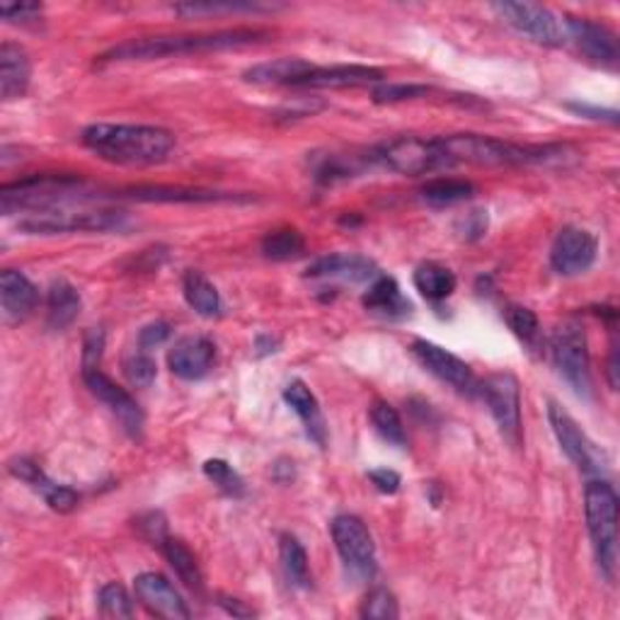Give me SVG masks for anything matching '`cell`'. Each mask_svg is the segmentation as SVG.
Masks as SVG:
<instances>
[{
	"mask_svg": "<svg viewBox=\"0 0 620 620\" xmlns=\"http://www.w3.org/2000/svg\"><path fill=\"white\" fill-rule=\"evenodd\" d=\"M267 30L236 27V30H218L206 34H170V37H143L129 39L112 47L100 56V64H119V61H156L168 59V56H192V54H209L226 49H243L250 44L267 39Z\"/></svg>",
	"mask_w": 620,
	"mask_h": 620,
	"instance_id": "1",
	"label": "cell"
},
{
	"mask_svg": "<svg viewBox=\"0 0 620 620\" xmlns=\"http://www.w3.org/2000/svg\"><path fill=\"white\" fill-rule=\"evenodd\" d=\"M80 141L97 158L117 165L163 163L175 148V136L148 124H90Z\"/></svg>",
	"mask_w": 620,
	"mask_h": 620,
	"instance_id": "2",
	"label": "cell"
},
{
	"mask_svg": "<svg viewBox=\"0 0 620 620\" xmlns=\"http://www.w3.org/2000/svg\"><path fill=\"white\" fill-rule=\"evenodd\" d=\"M439 143L449 158V165L466 163L485 168L548 163V160H560L567 151V146H519L482 134L439 136Z\"/></svg>",
	"mask_w": 620,
	"mask_h": 620,
	"instance_id": "3",
	"label": "cell"
},
{
	"mask_svg": "<svg viewBox=\"0 0 620 620\" xmlns=\"http://www.w3.org/2000/svg\"><path fill=\"white\" fill-rule=\"evenodd\" d=\"M584 516L596 565L608 582H613L618 572V495L611 482L601 478L587 482Z\"/></svg>",
	"mask_w": 620,
	"mask_h": 620,
	"instance_id": "4",
	"label": "cell"
},
{
	"mask_svg": "<svg viewBox=\"0 0 620 620\" xmlns=\"http://www.w3.org/2000/svg\"><path fill=\"white\" fill-rule=\"evenodd\" d=\"M88 197L85 180L73 175H32L25 180L10 182L0 190V211L5 216L13 214H34L59 209L71 202Z\"/></svg>",
	"mask_w": 620,
	"mask_h": 620,
	"instance_id": "5",
	"label": "cell"
},
{
	"mask_svg": "<svg viewBox=\"0 0 620 620\" xmlns=\"http://www.w3.org/2000/svg\"><path fill=\"white\" fill-rule=\"evenodd\" d=\"M126 214L117 209H47L20 218L18 228L27 236H59V233H107L122 231Z\"/></svg>",
	"mask_w": 620,
	"mask_h": 620,
	"instance_id": "6",
	"label": "cell"
},
{
	"mask_svg": "<svg viewBox=\"0 0 620 620\" xmlns=\"http://www.w3.org/2000/svg\"><path fill=\"white\" fill-rule=\"evenodd\" d=\"M371 158L374 165H381L410 177L451 168L439 139H417V136H400V139L386 141L374 148Z\"/></svg>",
	"mask_w": 620,
	"mask_h": 620,
	"instance_id": "7",
	"label": "cell"
},
{
	"mask_svg": "<svg viewBox=\"0 0 620 620\" xmlns=\"http://www.w3.org/2000/svg\"><path fill=\"white\" fill-rule=\"evenodd\" d=\"M550 357L558 374L574 388L577 395L592 393V357L587 332L577 320H565L550 335Z\"/></svg>",
	"mask_w": 620,
	"mask_h": 620,
	"instance_id": "8",
	"label": "cell"
},
{
	"mask_svg": "<svg viewBox=\"0 0 620 620\" xmlns=\"http://www.w3.org/2000/svg\"><path fill=\"white\" fill-rule=\"evenodd\" d=\"M492 13L541 47H565L570 44L567 18H560L555 10L538 3H495Z\"/></svg>",
	"mask_w": 620,
	"mask_h": 620,
	"instance_id": "9",
	"label": "cell"
},
{
	"mask_svg": "<svg viewBox=\"0 0 620 620\" xmlns=\"http://www.w3.org/2000/svg\"><path fill=\"white\" fill-rule=\"evenodd\" d=\"M478 393L495 417L502 439L516 449L521 444V390L516 376L507 371L492 374L480 383Z\"/></svg>",
	"mask_w": 620,
	"mask_h": 620,
	"instance_id": "10",
	"label": "cell"
},
{
	"mask_svg": "<svg viewBox=\"0 0 620 620\" xmlns=\"http://www.w3.org/2000/svg\"><path fill=\"white\" fill-rule=\"evenodd\" d=\"M330 533L342 562L354 577L371 579L376 574V546L366 524L352 514H340L332 519Z\"/></svg>",
	"mask_w": 620,
	"mask_h": 620,
	"instance_id": "11",
	"label": "cell"
},
{
	"mask_svg": "<svg viewBox=\"0 0 620 620\" xmlns=\"http://www.w3.org/2000/svg\"><path fill=\"white\" fill-rule=\"evenodd\" d=\"M412 357H415L424 369H427L432 376L439 378L441 383L451 386L453 390L463 395H475L480 381L475 378L473 369L461 359L456 357L453 352L439 347L436 342L429 340H415L412 342Z\"/></svg>",
	"mask_w": 620,
	"mask_h": 620,
	"instance_id": "12",
	"label": "cell"
},
{
	"mask_svg": "<svg viewBox=\"0 0 620 620\" xmlns=\"http://www.w3.org/2000/svg\"><path fill=\"white\" fill-rule=\"evenodd\" d=\"M596 255H599L596 236L577 226H565L555 236L553 248H550V267L560 277H579V274L592 269Z\"/></svg>",
	"mask_w": 620,
	"mask_h": 620,
	"instance_id": "13",
	"label": "cell"
},
{
	"mask_svg": "<svg viewBox=\"0 0 620 620\" xmlns=\"http://www.w3.org/2000/svg\"><path fill=\"white\" fill-rule=\"evenodd\" d=\"M83 381L88 386L90 393H93L102 405H105L117 422L122 424V429L131 436V439H139L143 432V412L139 403L126 393L122 386L112 381L110 376L102 374L100 369H85Z\"/></svg>",
	"mask_w": 620,
	"mask_h": 620,
	"instance_id": "14",
	"label": "cell"
},
{
	"mask_svg": "<svg viewBox=\"0 0 620 620\" xmlns=\"http://www.w3.org/2000/svg\"><path fill=\"white\" fill-rule=\"evenodd\" d=\"M548 420H550V429H553L555 439L560 444V449L565 451L570 461L577 466L584 475H599L601 456L599 451H596V446L587 439V434L579 429V424L555 403L548 405Z\"/></svg>",
	"mask_w": 620,
	"mask_h": 620,
	"instance_id": "15",
	"label": "cell"
},
{
	"mask_svg": "<svg viewBox=\"0 0 620 620\" xmlns=\"http://www.w3.org/2000/svg\"><path fill=\"white\" fill-rule=\"evenodd\" d=\"M134 589H136V599L148 608V613H153L158 618H168V620L192 618V611L187 608V604L182 601L180 592L172 587L163 574H158V572L139 574V577L134 579Z\"/></svg>",
	"mask_w": 620,
	"mask_h": 620,
	"instance_id": "16",
	"label": "cell"
},
{
	"mask_svg": "<svg viewBox=\"0 0 620 620\" xmlns=\"http://www.w3.org/2000/svg\"><path fill=\"white\" fill-rule=\"evenodd\" d=\"M570 44L579 49L589 61L613 68L618 64V39L601 22L587 18H567Z\"/></svg>",
	"mask_w": 620,
	"mask_h": 620,
	"instance_id": "17",
	"label": "cell"
},
{
	"mask_svg": "<svg viewBox=\"0 0 620 620\" xmlns=\"http://www.w3.org/2000/svg\"><path fill=\"white\" fill-rule=\"evenodd\" d=\"M216 359V344L204 335H187L172 344L168 366L182 381H199L211 371Z\"/></svg>",
	"mask_w": 620,
	"mask_h": 620,
	"instance_id": "18",
	"label": "cell"
},
{
	"mask_svg": "<svg viewBox=\"0 0 620 620\" xmlns=\"http://www.w3.org/2000/svg\"><path fill=\"white\" fill-rule=\"evenodd\" d=\"M386 80L381 68L361 66V64H342V66H315L306 78L296 83V88H318V90H340V88H369L381 85Z\"/></svg>",
	"mask_w": 620,
	"mask_h": 620,
	"instance_id": "19",
	"label": "cell"
},
{
	"mask_svg": "<svg viewBox=\"0 0 620 620\" xmlns=\"http://www.w3.org/2000/svg\"><path fill=\"white\" fill-rule=\"evenodd\" d=\"M308 279H335V282H349V284H366L381 277L376 262L364 255H325L318 257L306 269Z\"/></svg>",
	"mask_w": 620,
	"mask_h": 620,
	"instance_id": "20",
	"label": "cell"
},
{
	"mask_svg": "<svg viewBox=\"0 0 620 620\" xmlns=\"http://www.w3.org/2000/svg\"><path fill=\"white\" fill-rule=\"evenodd\" d=\"M39 303V291L25 274L18 269H3L0 274V306H3L5 323L15 325L27 320Z\"/></svg>",
	"mask_w": 620,
	"mask_h": 620,
	"instance_id": "21",
	"label": "cell"
},
{
	"mask_svg": "<svg viewBox=\"0 0 620 620\" xmlns=\"http://www.w3.org/2000/svg\"><path fill=\"white\" fill-rule=\"evenodd\" d=\"M126 197L148 204H218V202H248L231 192H214L199 187H170V185H139L126 190Z\"/></svg>",
	"mask_w": 620,
	"mask_h": 620,
	"instance_id": "22",
	"label": "cell"
},
{
	"mask_svg": "<svg viewBox=\"0 0 620 620\" xmlns=\"http://www.w3.org/2000/svg\"><path fill=\"white\" fill-rule=\"evenodd\" d=\"M32 80L27 51L13 42L0 44V97L5 102L25 97Z\"/></svg>",
	"mask_w": 620,
	"mask_h": 620,
	"instance_id": "23",
	"label": "cell"
},
{
	"mask_svg": "<svg viewBox=\"0 0 620 620\" xmlns=\"http://www.w3.org/2000/svg\"><path fill=\"white\" fill-rule=\"evenodd\" d=\"M315 64H310L306 59H296V56H284V59H274V61H264V64H255L252 68L243 73L245 83L252 85H286V88H296V83L301 78H306L310 71H313Z\"/></svg>",
	"mask_w": 620,
	"mask_h": 620,
	"instance_id": "24",
	"label": "cell"
},
{
	"mask_svg": "<svg viewBox=\"0 0 620 620\" xmlns=\"http://www.w3.org/2000/svg\"><path fill=\"white\" fill-rule=\"evenodd\" d=\"M284 400L298 417H301L306 434L313 439L318 446H325L328 441V427H325V417L320 412V405L315 395L310 393V388L303 381H291L289 386L284 388Z\"/></svg>",
	"mask_w": 620,
	"mask_h": 620,
	"instance_id": "25",
	"label": "cell"
},
{
	"mask_svg": "<svg viewBox=\"0 0 620 620\" xmlns=\"http://www.w3.org/2000/svg\"><path fill=\"white\" fill-rule=\"evenodd\" d=\"M364 308L388 320H400L412 313V303L400 291L398 282L393 277H386V274L369 284V291L364 294Z\"/></svg>",
	"mask_w": 620,
	"mask_h": 620,
	"instance_id": "26",
	"label": "cell"
},
{
	"mask_svg": "<svg viewBox=\"0 0 620 620\" xmlns=\"http://www.w3.org/2000/svg\"><path fill=\"white\" fill-rule=\"evenodd\" d=\"M80 294L73 284H68L66 279H56L49 286L47 294V323L51 330H66L76 323V318L80 315Z\"/></svg>",
	"mask_w": 620,
	"mask_h": 620,
	"instance_id": "27",
	"label": "cell"
},
{
	"mask_svg": "<svg viewBox=\"0 0 620 620\" xmlns=\"http://www.w3.org/2000/svg\"><path fill=\"white\" fill-rule=\"evenodd\" d=\"M158 548H160V553L165 555V560L170 562V567L175 570L180 582L185 584V587H190L192 592L202 594L204 574H202L199 562H197V558H194L192 550L182 541H177V538H170V536Z\"/></svg>",
	"mask_w": 620,
	"mask_h": 620,
	"instance_id": "28",
	"label": "cell"
},
{
	"mask_svg": "<svg viewBox=\"0 0 620 620\" xmlns=\"http://www.w3.org/2000/svg\"><path fill=\"white\" fill-rule=\"evenodd\" d=\"M412 282H415V289L427 298V301H444L456 291V274L444 267L439 262H424L412 274Z\"/></svg>",
	"mask_w": 620,
	"mask_h": 620,
	"instance_id": "29",
	"label": "cell"
},
{
	"mask_svg": "<svg viewBox=\"0 0 620 620\" xmlns=\"http://www.w3.org/2000/svg\"><path fill=\"white\" fill-rule=\"evenodd\" d=\"M473 194H475L473 182L458 180V177H436V180H429L427 185L420 190L422 202L436 206V209L463 204L468 199H473Z\"/></svg>",
	"mask_w": 620,
	"mask_h": 620,
	"instance_id": "30",
	"label": "cell"
},
{
	"mask_svg": "<svg viewBox=\"0 0 620 620\" xmlns=\"http://www.w3.org/2000/svg\"><path fill=\"white\" fill-rule=\"evenodd\" d=\"M182 294H185V301L194 313H199L202 318H216L221 313V296H218L216 286L204 277L202 272L190 269L182 279Z\"/></svg>",
	"mask_w": 620,
	"mask_h": 620,
	"instance_id": "31",
	"label": "cell"
},
{
	"mask_svg": "<svg viewBox=\"0 0 620 620\" xmlns=\"http://www.w3.org/2000/svg\"><path fill=\"white\" fill-rule=\"evenodd\" d=\"M279 560H282V570L291 587H298V589L310 587L308 555H306V548L301 546V541H298L296 536L286 533L279 538Z\"/></svg>",
	"mask_w": 620,
	"mask_h": 620,
	"instance_id": "32",
	"label": "cell"
},
{
	"mask_svg": "<svg viewBox=\"0 0 620 620\" xmlns=\"http://www.w3.org/2000/svg\"><path fill=\"white\" fill-rule=\"evenodd\" d=\"M306 250L303 236L296 228H277L262 238V255L274 262H289L301 257Z\"/></svg>",
	"mask_w": 620,
	"mask_h": 620,
	"instance_id": "33",
	"label": "cell"
},
{
	"mask_svg": "<svg viewBox=\"0 0 620 620\" xmlns=\"http://www.w3.org/2000/svg\"><path fill=\"white\" fill-rule=\"evenodd\" d=\"M369 417H371L374 429L378 432V436H381L383 441L395 446V449H403V446L407 444V434L403 427V420H400L398 410L393 405L386 403V400H376L369 410Z\"/></svg>",
	"mask_w": 620,
	"mask_h": 620,
	"instance_id": "34",
	"label": "cell"
},
{
	"mask_svg": "<svg viewBox=\"0 0 620 620\" xmlns=\"http://www.w3.org/2000/svg\"><path fill=\"white\" fill-rule=\"evenodd\" d=\"M30 487L32 490H37L39 495L44 497V502L49 504V507L54 512H59V514H68V512H73L78 507V492L71 490V487H66V485H59V482H54L49 480L47 475H44V470H39L37 478H34L30 482Z\"/></svg>",
	"mask_w": 620,
	"mask_h": 620,
	"instance_id": "35",
	"label": "cell"
},
{
	"mask_svg": "<svg viewBox=\"0 0 620 620\" xmlns=\"http://www.w3.org/2000/svg\"><path fill=\"white\" fill-rule=\"evenodd\" d=\"M504 320H507L509 330L526 344V347L538 349V344H541V323H538V315L533 310H528L524 306H509L504 310Z\"/></svg>",
	"mask_w": 620,
	"mask_h": 620,
	"instance_id": "36",
	"label": "cell"
},
{
	"mask_svg": "<svg viewBox=\"0 0 620 620\" xmlns=\"http://www.w3.org/2000/svg\"><path fill=\"white\" fill-rule=\"evenodd\" d=\"M204 475L228 497L245 495V480L240 478L238 470L228 461H223V458H209V461L204 463Z\"/></svg>",
	"mask_w": 620,
	"mask_h": 620,
	"instance_id": "37",
	"label": "cell"
},
{
	"mask_svg": "<svg viewBox=\"0 0 620 620\" xmlns=\"http://www.w3.org/2000/svg\"><path fill=\"white\" fill-rule=\"evenodd\" d=\"M100 613L105 618H131L134 616V604L131 596L117 582H110L97 594Z\"/></svg>",
	"mask_w": 620,
	"mask_h": 620,
	"instance_id": "38",
	"label": "cell"
},
{
	"mask_svg": "<svg viewBox=\"0 0 620 620\" xmlns=\"http://www.w3.org/2000/svg\"><path fill=\"white\" fill-rule=\"evenodd\" d=\"M359 613L361 618H371V620H395L400 616V608L393 592H388L386 587H376L366 594Z\"/></svg>",
	"mask_w": 620,
	"mask_h": 620,
	"instance_id": "39",
	"label": "cell"
},
{
	"mask_svg": "<svg viewBox=\"0 0 620 620\" xmlns=\"http://www.w3.org/2000/svg\"><path fill=\"white\" fill-rule=\"evenodd\" d=\"M262 10H269L267 5L260 3H185L175 5L177 15L185 18H199V15H221V13H262Z\"/></svg>",
	"mask_w": 620,
	"mask_h": 620,
	"instance_id": "40",
	"label": "cell"
},
{
	"mask_svg": "<svg viewBox=\"0 0 620 620\" xmlns=\"http://www.w3.org/2000/svg\"><path fill=\"white\" fill-rule=\"evenodd\" d=\"M156 374H158V366H156L151 354H148L146 349L134 352L124 359V376L129 378V383L136 386V388L151 386L156 381Z\"/></svg>",
	"mask_w": 620,
	"mask_h": 620,
	"instance_id": "41",
	"label": "cell"
},
{
	"mask_svg": "<svg viewBox=\"0 0 620 620\" xmlns=\"http://www.w3.org/2000/svg\"><path fill=\"white\" fill-rule=\"evenodd\" d=\"M429 93H432V88H427V85H415V83L386 85V83H381L374 90V102H376V105H395V102L427 97Z\"/></svg>",
	"mask_w": 620,
	"mask_h": 620,
	"instance_id": "42",
	"label": "cell"
},
{
	"mask_svg": "<svg viewBox=\"0 0 620 620\" xmlns=\"http://www.w3.org/2000/svg\"><path fill=\"white\" fill-rule=\"evenodd\" d=\"M487 223H490L487 211L485 209H473L456 223V233L461 236L466 243H475V240H480L482 236L487 233Z\"/></svg>",
	"mask_w": 620,
	"mask_h": 620,
	"instance_id": "43",
	"label": "cell"
},
{
	"mask_svg": "<svg viewBox=\"0 0 620 620\" xmlns=\"http://www.w3.org/2000/svg\"><path fill=\"white\" fill-rule=\"evenodd\" d=\"M139 531L143 533V538H148L153 546H160L168 538V524L163 519V514H158V512H151V514H146L139 519Z\"/></svg>",
	"mask_w": 620,
	"mask_h": 620,
	"instance_id": "44",
	"label": "cell"
},
{
	"mask_svg": "<svg viewBox=\"0 0 620 620\" xmlns=\"http://www.w3.org/2000/svg\"><path fill=\"white\" fill-rule=\"evenodd\" d=\"M83 371L85 369H97V364L102 359V349H105V332L102 330H90L85 335L83 344Z\"/></svg>",
	"mask_w": 620,
	"mask_h": 620,
	"instance_id": "45",
	"label": "cell"
},
{
	"mask_svg": "<svg viewBox=\"0 0 620 620\" xmlns=\"http://www.w3.org/2000/svg\"><path fill=\"white\" fill-rule=\"evenodd\" d=\"M39 3H3L0 5V15L5 22H34L42 15Z\"/></svg>",
	"mask_w": 620,
	"mask_h": 620,
	"instance_id": "46",
	"label": "cell"
},
{
	"mask_svg": "<svg viewBox=\"0 0 620 620\" xmlns=\"http://www.w3.org/2000/svg\"><path fill=\"white\" fill-rule=\"evenodd\" d=\"M369 480H371V485L381 492V495H395V492L400 490V475L395 473V470H390V468H376L369 473Z\"/></svg>",
	"mask_w": 620,
	"mask_h": 620,
	"instance_id": "47",
	"label": "cell"
},
{
	"mask_svg": "<svg viewBox=\"0 0 620 620\" xmlns=\"http://www.w3.org/2000/svg\"><path fill=\"white\" fill-rule=\"evenodd\" d=\"M170 337V325L168 323H151V325H146L141 332H139V347L141 349H156L163 344L165 340Z\"/></svg>",
	"mask_w": 620,
	"mask_h": 620,
	"instance_id": "48",
	"label": "cell"
},
{
	"mask_svg": "<svg viewBox=\"0 0 620 620\" xmlns=\"http://www.w3.org/2000/svg\"><path fill=\"white\" fill-rule=\"evenodd\" d=\"M572 112L582 114V117L594 119V122H608V124H618V112L616 110H601V107H592V105H579V102H574V105H567Z\"/></svg>",
	"mask_w": 620,
	"mask_h": 620,
	"instance_id": "49",
	"label": "cell"
},
{
	"mask_svg": "<svg viewBox=\"0 0 620 620\" xmlns=\"http://www.w3.org/2000/svg\"><path fill=\"white\" fill-rule=\"evenodd\" d=\"M608 383L613 390L618 388V342L611 344V357H608Z\"/></svg>",
	"mask_w": 620,
	"mask_h": 620,
	"instance_id": "50",
	"label": "cell"
},
{
	"mask_svg": "<svg viewBox=\"0 0 620 620\" xmlns=\"http://www.w3.org/2000/svg\"><path fill=\"white\" fill-rule=\"evenodd\" d=\"M221 606L226 608L228 613H231V616H238V618H248V616H252L250 608H243V606H240V601H238V599H223V601H221Z\"/></svg>",
	"mask_w": 620,
	"mask_h": 620,
	"instance_id": "51",
	"label": "cell"
}]
</instances>
